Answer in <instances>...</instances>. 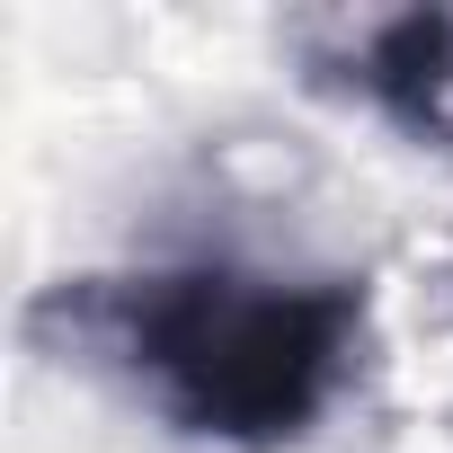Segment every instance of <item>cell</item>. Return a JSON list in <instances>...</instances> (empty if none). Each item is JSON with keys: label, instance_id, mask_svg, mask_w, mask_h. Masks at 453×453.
<instances>
[{"label": "cell", "instance_id": "6da1fadb", "mask_svg": "<svg viewBox=\"0 0 453 453\" xmlns=\"http://www.w3.org/2000/svg\"><path fill=\"white\" fill-rule=\"evenodd\" d=\"M81 338L125 356L187 435L213 444H294L356 373L365 285L347 276H241V267H169V276H98L54 294Z\"/></svg>", "mask_w": 453, "mask_h": 453}, {"label": "cell", "instance_id": "7a4b0ae2", "mask_svg": "<svg viewBox=\"0 0 453 453\" xmlns=\"http://www.w3.org/2000/svg\"><path fill=\"white\" fill-rule=\"evenodd\" d=\"M356 89H365L382 116H400L409 134L453 142V19H444V10L382 19V27L356 45Z\"/></svg>", "mask_w": 453, "mask_h": 453}]
</instances>
